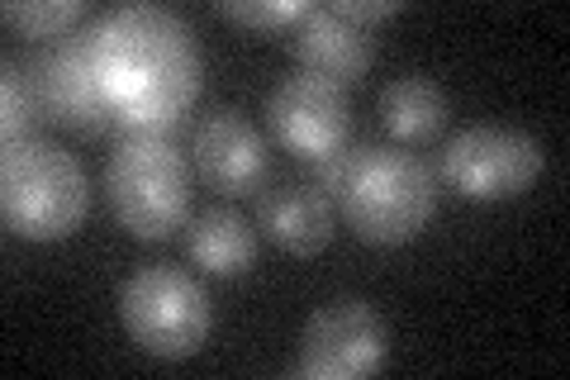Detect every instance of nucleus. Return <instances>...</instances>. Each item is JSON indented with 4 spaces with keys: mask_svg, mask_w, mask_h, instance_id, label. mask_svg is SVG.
Returning <instances> with one entry per match:
<instances>
[{
    "mask_svg": "<svg viewBox=\"0 0 570 380\" xmlns=\"http://www.w3.org/2000/svg\"><path fill=\"white\" fill-rule=\"evenodd\" d=\"M100 90L134 134H171L205 86L195 29L167 6H115L86 29Z\"/></svg>",
    "mask_w": 570,
    "mask_h": 380,
    "instance_id": "f257e3e1",
    "label": "nucleus"
},
{
    "mask_svg": "<svg viewBox=\"0 0 570 380\" xmlns=\"http://www.w3.org/2000/svg\"><path fill=\"white\" fill-rule=\"evenodd\" d=\"M333 205L362 243L400 247L419 238L438 210V176L395 143H347Z\"/></svg>",
    "mask_w": 570,
    "mask_h": 380,
    "instance_id": "f03ea898",
    "label": "nucleus"
},
{
    "mask_svg": "<svg viewBox=\"0 0 570 380\" xmlns=\"http://www.w3.org/2000/svg\"><path fill=\"white\" fill-rule=\"evenodd\" d=\"M0 210L6 228L33 243L71 238L91 214V176L81 157L58 148L52 138L6 143L0 157Z\"/></svg>",
    "mask_w": 570,
    "mask_h": 380,
    "instance_id": "7ed1b4c3",
    "label": "nucleus"
},
{
    "mask_svg": "<svg viewBox=\"0 0 570 380\" xmlns=\"http://www.w3.org/2000/svg\"><path fill=\"white\" fill-rule=\"evenodd\" d=\"M190 157L171 134H124L105 162V201L134 238H171L190 220Z\"/></svg>",
    "mask_w": 570,
    "mask_h": 380,
    "instance_id": "20e7f679",
    "label": "nucleus"
},
{
    "mask_svg": "<svg viewBox=\"0 0 570 380\" xmlns=\"http://www.w3.org/2000/svg\"><path fill=\"white\" fill-rule=\"evenodd\" d=\"M119 323L148 357L181 361L205 348L214 300L186 266L148 262L119 285Z\"/></svg>",
    "mask_w": 570,
    "mask_h": 380,
    "instance_id": "39448f33",
    "label": "nucleus"
},
{
    "mask_svg": "<svg viewBox=\"0 0 570 380\" xmlns=\"http://www.w3.org/2000/svg\"><path fill=\"white\" fill-rule=\"evenodd\" d=\"M542 143L509 124H471L438 153V176L466 201H513L542 176Z\"/></svg>",
    "mask_w": 570,
    "mask_h": 380,
    "instance_id": "423d86ee",
    "label": "nucleus"
},
{
    "mask_svg": "<svg viewBox=\"0 0 570 380\" xmlns=\"http://www.w3.org/2000/svg\"><path fill=\"white\" fill-rule=\"evenodd\" d=\"M385 319L366 300H328L305 319L295 376L305 380H362L385 367Z\"/></svg>",
    "mask_w": 570,
    "mask_h": 380,
    "instance_id": "0eeeda50",
    "label": "nucleus"
},
{
    "mask_svg": "<svg viewBox=\"0 0 570 380\" xmlns=\"http://www.w3.org/2000/svg\"><path fill=\"white\" fill-rule=\"evenodd\" d=\"M266 124H272L281 148H291L295 157H305V162L328 157L352 143L347 86L318 77L309 67L285 71L272 86V96H266Z\"/></svg>",
    "mask_w": 570,
    "mask_h": 380,
    "instance_id": "6e6552de",
    "label": "nucleus"
},
{
    "mask_svg": "<svg viewBox=\"0 0 570 380\" xmlns=\"http://www.w3.org/2000/svg\"><path fill=\"white\" fill-rule=\"evenodd\" d=\"M24 71H29V86H33V96H39V110L48 124L71 129L81 138H100L115 124V110L96 77L91 48H86V33L81 39L67 33V39L43 43L24 62Z\"/></svg>",
    "mask_w": 570,
    "mask_h": 380,
    "instance_id": "1a4fd4ad",
    "label": "nucleus"
},
{
    "mask_svg": "<svg viewBox=\"0 0 570 380\" xmlns=\"http://www.w3.org/2000/svg\"><path fill=\"white\" fill-rule=\"evenodd\" d=\"M190 167L219 195H247L262 191L266 172H272V153L253 119L234 105L209 110L190 134Z\"/></svg>",
    "mask_w": 570,
    "mask_h": 380,
    "instance_id": "9d476101",
    "label": "nucleus"
},
{
    "mask_svg": "<svg viewBox=\"0 0 570 380\" xmlns=\"http://www.w3.org/2000/svg\"><path fill=\"white\" fill-rule=\"evenodd\" d=\"M257 228L295 257L324 252L337 228V205L309 176H281L257 191Z\"/></svg>",
    "mask_w": 570,
    "mask_h": 380,
    "instance_id": "9b49d317",
    "label": "nucleus"
},
{
    "mask_svg": "<svg viewBox=\"0 0 570 380\" xmlns=\"http://www.w3.org/2000/svg\"><path fill=\"white\" fill-rule=\"evenodd\" d=\"M291 33H295L299 62L309 71H318V77L337 81V86L366 77L371 58H376V33L366 25H356L337 0L333 6H309L305 20H299Z\"/></svg>",
    "mask_w": 570,
    "mask_h": 380,
    "instance_id": "f8f14e48",
    "label": "nucleus"
},
{
    "mask_svg": "<svg viewBox=\"0 0 570 380\" xmlns=\"http://www.w3.org/2000/svg\"><path fill=\"white\" fill-rule=\"evenodd\" d=\"M186 252L209 276H243L257 262V220L234 205H214L186 224Z\"/></svg>",
    "mask_w": 570,
    "mask_h": 380,
    "instance_id": "ddd939ff",
    "label": "nucleus"
},
{
    "mask_svg": "<svg viewBox=\"0 0 570 380\" xmlns=\"http://www.w3.org/2000/svg\"><path fill=\"white\" fill-rule=\"evenodd\" d=\"M381 124L400 143H428L448 124V96H442L438 81L419 77V71L395 77L381 90Z\"/></svg>",
    "mask_w": 570,
    "mask_h": 380,
    "instance_id": "4468645a",
    "label": "nucleus"
},
{
    "mask_svg": "<svg viewBox=\"0 0 570 380\" xmlns=\"http://www.w3.org/2000/svg\"><path fill=\"white\" fill-rule=\"evenodd\" d=\"M0 20L29 39H67L86 20V0H6Z\"/></svg>",
    "mask_w": 570,
    "mask_h": 380,
    "instance_id": "2eb2a0df",
    "label": "nucleus"
},
{
    "mask_svg": "<svg viewBox=\"0 0 570 380\" xmlns=\"http://www.w3.org/2000/svg\"><path fill=\"white\" fill-rule=\"evenodd\" d=\"M0 96H6V115H0V134H6V143H20V138H33V124L43 119L39 110V96H33L29 86V71L6 62L0 67Z\"/></svg>",
    "mask_w": 570,
    "mask_h": 380,
    "instance_id": "dca6fc26",
    "label": "nucleus"
},
{
    "mask_svg": "<svg viewBox=\"0 0 570 380\" xmlns=\"http://www.w3.org/2000/svg\"><path fill=\"white\" fill-rule=\"evenodd\" d=\"M305 0H219V14L243 29L257 33H276V29H295L305 20Z\"/></svg>",
    "mask_w": 570,
    "mask_h": 380,
    "instance_id": "f3484780",
    "label": "nucleus"
},
{
    "mask_svg": "<svg viewBox=\"0 0 570 380\" xmlns=\"http://www.w3.org/2000/svg\"><path fill=\"white\" fill-rule=\"evenodd\" d=\"M337 6H343L356 25H366V29H371V25L390 20V14L400 10V0H337Z\"/></svg>",
    "mask_w": 570,
    "mask_h": 380,
    "instance_id": "a211bd4d",
    "label": "nucleus"
}]
</instances>
